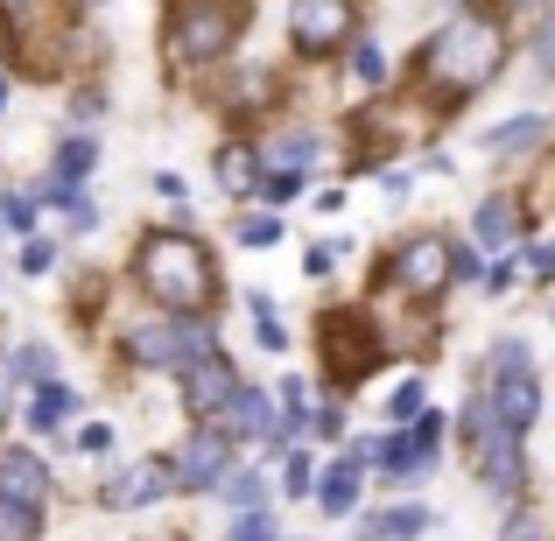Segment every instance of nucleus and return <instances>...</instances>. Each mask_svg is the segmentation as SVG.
<instances>
[{
    "label": "nucleus",
    "instance_id": "obj_35",
    "mask_svg": "<svg viewBox=\"0 0 555 541\" xmlns=\"http://www.w3.org/2000/svg\"><path fill=\"white\" fill-rule=\"evenodd\" d=\"M36 190H8V197H0V226L8 232H22V240H36Z\"/></svg>",
    "mask_w": 555,
    "mask_h": 541
},
{
    "label": "nucleus",
    "instance_id": "obj_28",
    "mask_svg": "<svg viewBox=\"0 0 555 541\" xmlns=\"http://www.w3.org/2000/svg\"><path fill=\"white\" fill-rule=\"evenodd\" d=\"M282 211H268V204H246L240 218H232V240L246 246V254H268V246H282Z\"/></svg>",
    "mask_w": 555,
    "mask_h": 541
},
{
    "label": "nucleus",
    "instance_id": "obj_12",
    "mask_svg": "<svg viewBox=\"0 0 555 541\" xmlns=\"http://www.w3.org/2000/svg\"><path fill=\"white\" fill-rule=\"evenodd\" d=\"M240 387H246V373H240V359H232V352H211V359H197V365H183V373H177V401H183L190 422H218Z\"/></svg>",
    "mask_w": 555,
    "mask_h": 541
},
{
    "label": "nucleus",
    "instance_id": "obj_19",
    "mask_svg": "<svg viewBox=\"0 0 555 541\" xmlns=\"http://www.w3.org/2000/svg\"><path fill=\"white\" fill-rule=\"evenodd\" d=\"M211 183H218V197H232V204H254V190H260V141L254 134H225L211 149Z\"/></svg>",
    "mask_w": 555,
    "mask_h": 541
},
{
    "label": "nucleus",
    "instance_id": "obj_20",
    "mask_svg": "<svg viewBox=\"0 0 555 541\" xmlns=\"http://www.w3.org/2000/svg\"><path fill=\"white\" fill-rule=\"evenodd\" d=\"M218 422H225V429L240 436V450H246V443L260 450V443H268L274 429H282V401H274L268 387H254V379H246V387L232 394V408H225V415H218Z\"/></svg>",
    "mask_w": 555,
    "mask_h": 541
},
{
    "label": "nucleus",
    "instance_id": "obj_46",
    "mask_svg": "<svg viewBox=\"0 0 555 541\" xmlns=\"http://www.w3.org/2000/svg\"><path fill=\"white\" fill-rule=\"evenodd\" d=\"M70 113H78V120H99V113H106V92H99V85H85V92H78V106H70Z\"/></svg>",
    "mask_w": 555,
    "mask_h": 541
},
{
    "label": "nucleus",
    "instance_id": "obj_2",
    "mask_svg": "<svg viewBox=\"0 0 555 541\" xmlns=\"http://www.w3.org/2000/svg\"><path fill=\"white\" fill-rule=\"evenodd\" d=\"M134 288L163 317H218L225 274H218V254L190 226H155L134 240Z\"/></svg>",
    "mask_w": 555,
    "mask_h": 541
},
{
    "label": "nucleus",
    "instance_id": "obj_9",
    "mask_svg": "<svg viewBox=\"0 0 555 541\" xmlns=\"http://www.w3.org/2000/svg\"><path fill=\"white\" fill-rule=\"evenodd\" d=\"M169 458H177V486L183 492H211V500H218V486L246 464L240 458V436H232L225 422H190L183 450H169Z\"/></svg>",
    "mask_w": 555,
    "mask_h": 541
},
{
    "label": "nucleus",
    "instance_id": "obj_22",
    "mask_svg": "<svg viewBox=\"0 0 555 541\" xmlns=\"http://www.w3.org/2000/svg\"><path fill=\"white\" fill-rule=\"evenodd\" d=\"M345 92H352L359 106H373V99L393 92V64H387V50H379V36H359L352 50H345Z\"/></svg>",
    "mask_w": 555,
    "mask_h": 541
},
{
    "label": "nucleus",
    "instance_id": "obj_37",
    "mask_svg": "<svg viewBox=\"0 0 555 541\" xmlns=\"http://www.w3.org/2000/svg\"><path fill=\"white\" fill-rule=\"evenodd\" d=\"M36 534H42V506L0 500V541H36Z\"/></svg>",
    "mask_w": 555,
    "mask_h": 541
},
{
    "label": "nucleus",
    "instance_id": "obj_1",
    "mask_svg": "<svg viewBox=\"0 0 555 541\" xmlns=\"http://www.w3.org/2000/svg\"><path fill=\"white\" fill-rule=\"evenodd\" d=\"M506 56H514V22H506L500 8L450 14L443 28H429V36L415 42V56H408V92H415L436 120H450V113H464L478 92L500 85Z\"/></svg>",
    "mask_w": 555,
    "mask_h": 541
},
{
    "label": "nucleus",
    "instance_id": "obj_16",
    "mask_svg": "<svg viewBox=\"0 0 555 541\" xmlns=\"http://www.w3.org/2000/svg\"><path fill=\"white\" fill-rule=\"evenodd\" d=\"M478 149H486L492 163H528V155H548L555 149V120H548V113H506V120L486 127Z\"/></svg>",
    "mask_w": 555,
    "mask_h": 541
},
{
    "label": "nucleus",
    "instance_id": "obj_34",
    "mask_svg": "<svg viewBox=\"0 0 555 541\" xmlns=\"http://www.w3.org/2000/svg\"><path fill=\"white\" fill-rule=\"evenodd\" d=\"M520 365H534L528 338H520V331H500V338L486 345V379H492V373H520Z\"/></svg>",
    "mask_w": 555,
    "mask_h": 541
},
{
    "label": "nucleus",
    "instance_id": "obj_41",
    "mask_svg": "<svg viewBox=\"0 0 555 541\" xmlns=\"http://www.w3.org/2000/svg\"><path fill=\"white\" fill-rule=\"evenodd\" d=\"M534 64H542V78H555V0L542 8V22H534Z\"/></svg>",
    "mask_w": 555,
    "mask_h": 541
},
{
    "label": "nucleus",
    "instance_id": "obj_4",
    "mask_svg": "<svg viewBox=\"0 0 555 541\" xmlns=\"http://www.w3.org/2000/svg\"><path fill=\"white\" fill-rule=\"evenodd\" d=\"M387 331H379V317L366 310V302H338V310H324L317 317V365H324V387L338 394H352V387H366L373 379V365H387Z\"/></svg>",
    "mask_w": 555,
    "mask_h": 541
},
{
    "label": "nucleus",
    "instance_id": "obj_6",
    "mask_svg": "<svg viewBox=\"0 0 555 541\" xmlns=\"http://www.w3.org/2000/svg\"><path fill=\"white\" fill-rule=\"evenodd\" d=\"M211 352H218V317H163V310H149L141 324L120 331V359L134 365V373H169L177 379L183 365H197Z\"/></svg>",
    "mask_w": 555,
    "mask_h": 541
},
{
    "label": "nucleus",
    "instance_id": "obj_47",
    "mask_svg": "<svg viewBox=\"0 0 555 541\" xmlns=\"http://www.w3.org/2000/svg\"><path fill=\"white\" fill-rule=\"evenodd\" d=\"M436 8H443V22H450V14H486L492 0H436Z\"/></svg>",
    "mask_w": 555,
    "mask_h": 541
},
{
    "label": "nucleus",
    "instance_id": "obj_30",
    "mask_svg": "<svg viewBox=\"0 0 555 541\" xmlns=\"http://www.w3.org/2000/svg\"><path fill=\"white\" fill-rule=\"evenodd\" d=\"M345 429H352V415H345V401H338V394H324V401L310 408V436H302V443L345 450V443H352V436H345Z\"/></svg>",
    "mask_w": 555,
    "mask_h": 541
},
{
    "label": "nucleus",
    "instance_id": "obj_18",
    "mask_svg": "<svg viewBox=\"0 0 555 541\" xmlns=\"http://www.w3.org/2000/svg\"><path fill=\"white\" fill-rule=\"evenodd\" d=\"M274 99H282V92H274V70H260V64L254 70H232L225 85H211V106L232 120V134H246V127H254Z\"/></svg>",
    "mask_w": 555,
    "mask_h": 541
},
{
    "label": "nucleus",
    "instance_id": "obj_24",
    "mask_svg": "<svg viewBox=\"0 0 555 541\" xmlns=\"http://www.w3.org/2000/svg\"><path fill=\"white\" fill-rule=\"evenodd\" d=\"M50 379H64V373H56V352L42 338L8 345V365H0V387H8V394H22V401H28V394L50 387Z\"/></svg>",
    "mask_w": 555,
    "mask_h": 541
},
{
    "label": "nucleus",
    "instance_id": "obj_31",
    "mask_svg": "<svg viewBox=\"0 0 555 541\" xmlns=\"http://www.w3.org/2000/svg\"><path fill=\"white\" fill-rule=\"evenodd\" d=\"M492 541H548L542 534V506H534V492L528 500H514V506H500V534Z\"/></svg>",
    "mask_w": 555,
    "mask_h": 541
},
{
    "label": "nucleus",
    "instance_id": "obj_3",
    "mask_svg": "<svg viewBox=\"0 0 555 541\" xmlns=\"http://www.w3.org/2000/svg\"><path fill=\"white\" fill-rule=\"evenodd\" d=\"M373 288L401 296L408 310H436V302L457 288V232L429 226V232H408V240H393L387 260L373 268Z\"/></svg>",
    "mask_w": 555,
    "mask_h": 541
},
{
    "label": "nucleus",
    "instance_id": "obj_8",
    "mask_svg": "<svg viewBox=\"0 0 555 541\" xmlns=\"http://www.w3.org/2000/svg\"><path fill=\"white\" fill-rule=\"evenodd\" d=\"M359 36H366L359 0H288V50L302 64H338Z\"/></svg>",
    "mask_w": 555,
    "mask_h": 541
},
{
    "label": "nucleus",
    "instance_id": "obj_32",
    "mask_svg": "<svg viewBox=\"0 0 555 541\" xmlns=\"http://www.w3.org/2000/svg\"><path fill=\"white\" fill-rule=\"evenodd\" d=\"M296 197H310V177H288V169H260L254 204H268V211H288Z\"/></svg>",
    "mask_w": 555,
    "mask_h": 541
},
{
    "label": "nucleus",
    "instance_id": "obj_11",
    "mask_svg": "<svg viewBox=\"0 0 555 541\" xmlns=\"http://www.w3.org/2000/svg\"><path fill=\"white\" fill-rule=\"evenodd\" d=\"M177 458L169 450H155V458H134V464H120V472L99 486V506L106 514H141V506H163V500H177Z\"/></svg>",
    "mask_w": 555,
    "mask_h": 541
},
{
    "label": "nucleus",
    "instance_id": "obj_14",
    "mask_svg": "<svg viewBox=\"0 0 555 541\" xmlns=\"http://www.w3.org/2000/svg\"><path fill=\"white\" fill-rule=\"evenodd\" d=\"M366 492H373V472L352 450H338V458H324V472H317L310 506H317V520H352L359 506H366Z\"/></svg>",
    "mask_w": 555,
    "mask_h": 541
},
{
    "label": "nucleus",
    "instance_id": "obj_23",
    "mask_svg": "<svg viewBox=\"0 0 555 541\" xmlns=\"http://www.w3.org/2000/svg\"><path fill=\"white\" fill-rule=\"evenodd\" d=\"M70 422H78V387H70V379H50V387H36L22 401V429L28 436H64Z\"/></svg>",
    "mask_w": 555,
    "mask_h": 541
},
{
    "label": "nucleus",
    "instance_id": "obj_25",
    "mask_svg": "<svg viewBox=\"0 0 555 541\" xmlns=\"http://www.w3.org/2000/svg\"><path fill=\"white\" fill-rule=\"evenodd\" d=\"M218 506L225 514H254V506H274V486H268V464H240V472L218 486Z\"/></svg>",
    "mask_w": 555,
    "mask_h": 541
},
{
    "label": "nucleus",
    "instance_id": "obj_15",
    "mask_svg": "<svg viewBox=\"0 0 555 541\" xmlns=\"http://www.w3.org/2000/svg\"><path fill=\"white\" fill-rule=\"evenodd\" d=\"M260 169H288V177H317V163H324L331 141L317 134V127L288 120V127H260Z\"/></svg>",
    "mask_w": 555,
    "mask_h": 541
},
{
    "label": "nucleus",
    "instance_id": "obj_40",
    "mask_svg": "<svg viewBox=\"0 0 555 541\" xmlns=\"http://www.w3.org/2000/svg\"><path fill=\"white\" fill-rule=\"evenodd\" d=\"M514 282H520V254H506V260H486V274H478V296H506Z\"/></svg>",
    "mask_w": 555,
    "mask_h": 541
},
{
    "label": "nucleus",
    "instance_id": "obj_29",
    "mask_svg": "<svg viewBox=\"0 0 555 541\" xmlns=\"http://www.w3.org/2000/svg\"><path fill=\"white\" fill-rule=\"evenodd\" d=\"M422 408H429V373H408L401 387H393L387 401H379V415H387V429H408V422H415Z\"/></svg>",
    "mask_w": 555,
    "mask_h": 541
},
{
    "label": "nucleus",
    "instance_id": "obj_21",
    "mask_svg": "<svg viewBox=\"0 0 555 541\" xmlns=\"http://www.w3.org/2000/svg\"><path fill=\"white\" fill-rule=\"evenodd\" d=\"M422 534H436L429 500L401 492V500H379V506H373V514H366V534H359V541H422Z\"/></svg>",
    "mask_w": 555,
    "mask_h": 541
},
{
    "label": "nucleus",
    "instance_id": "obj_50",
    "mask_svg": "<svg viewBox=\"0 0 555 541\" xmlns=\"http://www.w3.org/2000/svg\"><path fill=\"white\" fill-rule=\"evenodd\" d=\"M0 429H8V387H0Z\"/></svg>",
    "mask_w": 555,
    "mask_h": 541
},
{
    "label": "nucleus",
    "instance_id": "obj_10",
    "mask_svg": "<svg viewBox=\"0 0 555 541\" xmlns=\"http://www.w3.org/2000/svg\"><path fill=\"white\" fill-rule=\"evenodd\" d=\"M464 240H472L478 254H492V260L520 254V246L534 240V211H528V197H520V190H486V197L472 204V218H464Z\"/></svg>",
    "mask_w": 555,
    "mask_h": 541
},
{
    "label": "nucleus",
    "instance_id": "obj_45",
    "mask_svg": "<svg viewBox=\"0 0 555 541\" xmlns=\"http://www.w3.org/2000/svg\"><path fill=\"white\" fill-rule=\"evenodd\" d=\"M345 204H352V197H345V183H324V190H310V211H317V218H338Z\"/></svg>",
    "mask_w": 555,
    "mask_h": 541
},
{
    "label": "nucleus",
    "instance_id": "obj_39",
    "mask_svg": "<svg viewBox=\"0 0 555 541\" xmlns=\"http://www.w3.org/2000/svg\"><path fill=\"white\" fill-rule=\"evenodd\" d=\"M520 274H534V282H555V240H528L520 246Z\"/></svg>",
    "mask_w": 555,
    "mask_h": 541
},
{
    "label": "nucleus",
    "instance_id": "obj_27",
    "mask_svg": "<svg viewBox=\"0 0 555 541\" xmlns=\"http://www.w3.org/2000/svg\"><path fill=\"white\" fill-rule=\"evenodd\" d=\"M317 472H324V464H317V443H296L282 464H274V500H310Z\"/></svg>",
    "mask_w": 555,
    "mask_h": 541
},
{
    "label": "nucleus",
    "instance_id": "obj_36",
    "mask_svg": "<svg viewBox=\"0 0 555 541\" xmlns=\"http://www.w3.org/2000/svg\"><path fill=\"white\" fill-rule=\"evenodd\" d=\"M345 254H352V240H317L310 254H302V274H310V282H331V274L345 268Z\"/></svg>",
    "mask_w": 555,
    "mask_h": 541
},
{
    "label": "nucleus",
    "instance_id": "obj_33",
    "mask_svg": "<svg viewBox=\"0 0 555 541\" xmlns=\"http://www.w3.org/2000/svg\"><path fill=\"white\" fill-rule=\"evenodd\" d=\"M225 541H288V528H282V514H274V506H254V514H232Z\"/></svg>",
    "mask_w": 555,
    "mask_h": 541
},
{
    "label": "nucleus",
    "instance_id": "obj_17",
    "mask_svg": "<svg viewBox=\"0 0 555 541\" xmlns=\"http://www.w3.org/2000/svg\"><path fill=\"white\" fill-rule=\"evenodd\" d=\"M0 500L42 506V514H50L56 478H50V464H42V450H28V443H8V450H0Z\"/></svg>",
    "mask_w": 555,
    "mask_h": 541
},
{
    "label": "nucleus",
    "instance_id": "obj_7",
    "mask_svg": "<svg viewBox=\"0 0 555 541\" xmlns=\"http://www.w3.org/2000/svg\"><path fill=\"white\" fill-rule=\"evenodd\" d=\"M443 450H450V415L429 401L415 422H408V429H379V436H373V486L415 492L422 478L443 464Z\"/></svg>",
    "mask_w": 555,
    "mask_h": 541
},
{
    "label": "nucleus",
    "instance_id": "obj_5",
    "mask_svg": "<svg viewBox=\"0 0 555 541\" xmlns=\"http://www.w3.org/2000/svg\"><path fill=\"white\" fill-rule=\"evenodd\" d=\"M240 28H246L240 0H169V22H163L169 70H218L240 50Z\"/></svg>",
    "mask_w": 555,
    "mask_h": 541
},
{
    "label": "nucleus",
    "instance_id": "obj_44",
    "mask_svg": "<svg viewBox=\"0 0 555 541\" xmlns=\"http://www.w3.org/2000/svg\"><path fill=\"white\" fill-rule=\"evenodd\" d=\"M78 450H85V458H106V450H113V422H85V429H78Z\"/></svg>",
    "mask_w": 555,
    "mask_h": 541
},
{
    "label": "nucleus",
    "instance_id": "obj_26",
    "mask_svg": "<svg viewBox=\"0 0 555 541\" xmlns=\"http://www.w3.org/2000/svg\"><path fill=\"white\" fill-rule=\"evenodd\" d=\"M92 169H99V134H85V127H78V134L56 141V155H50V183H85Z\"/></svg>",
    "mask_w": 555,
    "mask_h": 541
},
{
    "label": "nucleus",
    "instance_id": "obj_13",
    "mask_svg": "<svg viewBox=\"0 0 555 541\" xmlns=\"http://www.w3.org/2000/svg\"><path fill=\"white\" fill-rule=\"evenodd\" d=\"M478 387H486V401H492V422H506L514 436H534V422H542V408H548L534 365H520V373H492V379H478Z\"/></svg>",
    "mask_w": 555,
    "mask_h": 541
},
{
    "label": "nucleus",
    "instance_id": "obj_43",
    "mask_svg": "<svg viewBox=\"0 0 555 541\" xmlns=\"http://www.w3.org/2000/svg\"><path fill=\"white\" fill-rule=\"evenodd\" d=\"M254 338H260V352H288V324H282V310L254 317Z\"/></svg>",
    "mask_w": 555,
    "mask_h": 541
},
{
    "label": "nucleus",
    "instance_id": "obj_38",
    "mask_svg": "<svg viewBox=\"0 0 555 541\" xmlns=\"http://www.w3.org/2000/svg\"><path fill=\"white\" fill-rule=\"evenodd\" d=\"M155 197L177 211V226H190V183L177 177V169H155Z\"/></svg>",
    "mask_w": 555,
    "mask_h": 541
},
{
    "label": "nucleus",
    "instance_id": "obj_49",
    "mask_svg": "<svg viewBox=\"0 0 555 541\" xmlns=\"http://www.w3.org/2000/svg\"><path fill=\"white\" fill-rule=\"evenodd\" d=\"M8 85H14V78H8V70H0V113H8Z\"/></svg>",
    "mask_w": 555,
    "mask_h": 541
},
{
    "label": "nucleus",
    "instance_id": "obj_48",
    "mask_svg": "<svg viewBox=\"0 0 555 541\" xmlns=\"http://www.w3.org/2000/svg\"><path fill=\"white\" fill-rule=\"evenodd\" d=\"M28 8H36V0H0V14H14V22H22Z\"/></svg>",
    "mask_w": 555,
    "mask_h": 541
},
{
    "label": "nucleus",
    "instance_id": "obj_42",
    "mask_svg": "<svg viewBox=\"0 0 555 541\" xmlns=\"http://www.w3.org/2000/svg\"><path fill=\"white\" fill-rule=\"evenodd\" d=\"M56 254H64V246L42 240V232H36V240H22V274H50V268H56Z\"/></svg>",
    "mask_w": 555,
    "mask_h": 541
}]
</instances>
